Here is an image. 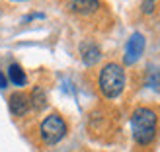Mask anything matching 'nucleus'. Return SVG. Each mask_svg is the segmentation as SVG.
Masks as SVG:
<instances>
[{
  "mask_svg": "<svg viewBox=\"0 0 160 152\" xmlns=\"http://www.w3.org/2000/svg\"><path fill=\"white\" fill-rule=\"evenodd\" d=\"M131 131L137 145H150L158 133V115L150 107H137L131 115Z\"/></svg>",
  "mask_w": 160,
  "mask_h": 152,
  "instance_id": "nucleus-1",
  "label": "nucleus"
},
{
  "mask_svg": "<svg viewBox=\"0 0 160 152\" xmlns=\"http://www.w3.org/2000/svg\"><path fill=\"white\" fill-rule=\"evenodd\" d=\"M125 70L121 65L117 62H108L103 65L100 70V76H98V86H100V92L106 96L108 100H115L123 94L125 90Z\"/></svg>",
  "mask_w": 160,
  "mask_h": 152,
  "instance_id": "nucleus-2",
  "label": "nucleus"
},
{
  "mask_svg": "<svg viewBox=\"0 0 160 152\" xmlns=\"http://www.w3.org/2000/svg\"><path fill=\"white\" fill-rule=\"evenodd\" d=\"M67 133H68V125L59 113H49L39 125V137L47 146L59 145L67 137Z\"/></svg>",
  "mask_w": 160,
  "mask_h": 152,
  "instance_id": "nucleus-3",
  "label": "nucleus"
},
{
  "mask_svg": "<svg viewBox=\"0 0 160 152\" xmlns=\"http://www.w3.org/2000/svg\"><path fill=\"white\" fill-rule=\"evenodd\" d=\"M145 47H147V39L142 33H139V31H135V33L129 37V41H127L125 45V53H123V62L127 66L135 65L141 57L142 53H145Z\"/></svg>",
  "mask_w": 160,
  "mask_h": 152,
  "instance_id": "nucleus-4",
  "label": "nucleus"
},
{
  "mask_svg": "<svg viewBox=\"0 0 160 152\" xmlns=\"http://www.w3.org/2000/svg\"><path fill=\"white\" fill-rule=\"evenodd\" d=\"M68 10L76 16L88 18L102 10V2L100 0H68Z\"/></svg>",
  "mask_w": 160,
  "mask_h": 152,
  "instance_id": "nucleus-5",
  "label": "nucleus"
},
{
  "mask_svg": "<svg viewBox=\"0 0 160 152\" xmlns=\"http://www.w3.org/2000/svg\"><path fill=\"white\" fill-rule=\"evenodd\" d=\"M8 107H10V113L16 115V117L26 115L29 111V107H31L29 96L26 92H14L10 98H8Z\"/></svg>",
  "mask_w": 160,
  "mask_h": 152,
  "instance_id": "nucleus-6",
  "label": "nucleus"
},
{
  "mask_svg": "<svg viewBox=\"0 0 160 152\" xmlns=\"http://www.w3.org/2000/svg\"><path fill=\"white\" fill-rule=\"evenodd\" d=\"M80 59L86 66H94L102 59V49L94 41H82L80 43Z\"/></svg>",
  "mask_w": 160,
  "mask_h": 152,
  "instance_id": "nucleus-7",
  "label": "nucleus"
},
{
  "mask_svg": "<svg viewBox=\"0 0 160 152\" xmlns=\"http://www.w3.org/2000/svg\"><path fill=\"white\" fill-rule=\"evenodd\" d=\"M8 80H10L14 86H26L28 84V76H26L23 68L18 62H12V65L8 66Z\"/></svg>",
  "mask_w": 160,
  "mask_h": 152,
  "instance_id": "nucleus-8",
  "label": "nucleus"
},
{
  "mask_svg": "<svg viewBox=\"0 0 160 152\" xmlns=\"http://www.w3.org/2000/svg\"><path fill=\"white\" fill-rule=\"evenodd\" d=\"M29 101H31V107L37 109V111H41L47 107V94L41 86H35L33 90H31L29 94Z\"/></svg>",
  "mask_w": 160,
  "mask_h": 152,
  "instance_id": "nucleus-9",
  "label": "nucleus"
},
{
  "mask_svg": "<svg viewBox=\"0 0 160 152\" xmlns=\"http://www.w3.org/2000/svg\"><path fill=\"white\" fill-rule=\"evenodd\" d=\"M147 84L152 88V90L160 92V68L158 66H150L148 68V76H147Z\"/></svg>",
  "mask_w": 160,
  "mask_h": 152,
  "instance_id": "nucleus-10",
  "label": "nucleus"
},
{
  "mask_svg": "<svg viewBox=\"0 0 160 152\" xmlns=\"http://www.w3.org/2000/svg\"><path fill=\"white\" fill-rule=\"evenodd\" d=\"M142 14H152L154 12V2H150V0H142Z\"/></svg>",
  "mask_w": 160,
  "mask_h": 152,
  "instance_id": "nucleus-11",
  "label": "nucleus"
},
{
  "mask_svg": "<svg viewBox=\"0 0 160 152\" xmlns=\"http://www.w3.org/2000/svg\"><path fill=\"white\" fill-rule=\"evenodd\" d=\"M6 86H8V78H6L2 72H0V90H4Z\"/></svg>",
  "mask_w": 160,
  "mask_h": 152,
  "instance_id": "nucleus-12",
  "label": "nucleus"
},
{
  "mask_svg": "<svg viewBox=\"0 0 160 152\" xmlns=\"http://www.w3.org/2000/svg\"><path fill=\"white\" fill-rule=\"evenodd\" d=\"M18 2H26V0H18Z\"/></svg>",
  "mask_w": 160,
  "mask_h": 152,
  "instance_id": "nucleus-13",
  "label": "nucleus"
},
{
  "mask_svg": "<svg viewBox=\"0 0 160 152\" xmlns=\"http://www.w3.org/2000/svg\"><path fill=\"white\" fill-rule=\"evenodd\" d=\"M150 2H154V0H150Z\"/></svg>",
  "mask_w": 160,
  "mask_h": 152,
  "instance_id": "nucleus-14",
  "label": "nucleus"
}]
</instances>
